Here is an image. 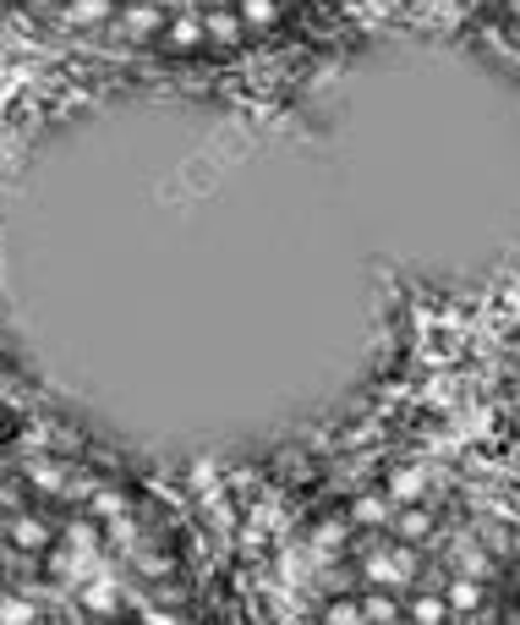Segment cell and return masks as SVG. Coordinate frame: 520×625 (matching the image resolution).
<instances>
[{
	"instance_id": "obj_1",
	"label": "cell",
	"mask_w": 520,
	"mask_h": 625,
	"mask_svg": "<svg viewBox=\"0 0 520 625\" xmlns=\"http://www.w3.org/2000/svg\"><path fill=\"white\" fill-rule=\"evenodd\" d=\"M165 56H198V50H209V17L203 12H176L170 23H165Z\"/></svg>"
},
{
	"instance_id": "obj_2",
	"label": "cell",
	"mask_w": 520,
	"mask_h": 625,
	"mask_svg": "<svg viewBox=\"0 0 520 625\" xmlns=\"http://www.w3.org/2000/svg\"><path fill=\"white\" fill-rule=\"evenodd\" d=\"M203 17H209V50H236V45L252 39V28L241 23L236 7H209Z\"/></svg>"
},
{
	"instance_id": "obj_3",
	"label": "cell",
	"mask_w": 520,
	"mask_h": 625,
	"mask_svg": "<svg viewBox=\"0 0 520 625\" xmlns=\"http://www.w3.org/2000/svg\"><path fill=\"white\" fill-rule=\"evenodd\" d=\"M444 620H449V598H438V592L405 598V625H444Z\"/></svg>"
},
{
	"instance_id": "obj_4",
	"label": "cell",
	"mask_w": 520,
	"mask_h": 625,
	"mask_svg": "<svg viewBox=\"0 0 520 625\" xmlns=\"http://www.w3.org/2000/svg\"><path fill=\"white\" fill-rule=\"evenodd\" d=\"M389 532H394L400 543H422V538L433 532V516H427L422 505H405V510H394V516H389Z\"/></svg>"
},
{
	"instance_id": "obj_5",
	"label": "cell",
	"mask_w": 520,
	"mask_h": 625,
	"mask_svg": "<svg viewBox=\"0 0 520 625\" xmlns=\"http://www.w3.org/2000/svg\"><path fill=\"white\" fill-rule=\"evenodd\" d=\"M236 12H241V23H247L252 34H263V28H274V23L285 17L280 0H236Z\"/></svg>"
},
{
	"instance_id": "obj_6",
	"label": "cell",
	"mask_w": 520,
	"mask_h": 625,
	"mask_svg": "<svg viewBox=\"0 0 520 625\" xmlns=\"http://www.w3.org/2000/svg\"><path fill=\"white\" fill-rule=\"evenodd\" d=\"M351 527H389V499L383 494H362L351 505Z\"/></svg>"
},
{
	"instance_id": "obj_7",
	"label": "cell",
	"mask_w": 520,
	"mask_h": 625,
	"mask_svg": "<svg viewBox=\"0 0 520 625\" xmlns=\"http://www.w3.org/2000/svg\"><path fill=\"white\" fill-rule=\"evenodd\" d=\"M476 603H482V581L476 576H454L449 581V614L454 609H476Z\"/></svg>"
},
{
	"instance_id": "obj_8",
	"label": "cell",
	"mask_w": 520,
	"mask_h": 625,
	"mask_svg": "<svg viewBox=\"0 0 520 625\" xmlns=\"http://www.w3.org/2000/svg\"><path fill=\"white\" fill-rule=\"evenodd\" d=\"M280 7H291V0H280Z\"/></svg>"
}]
</instances>
